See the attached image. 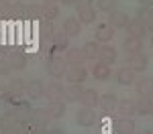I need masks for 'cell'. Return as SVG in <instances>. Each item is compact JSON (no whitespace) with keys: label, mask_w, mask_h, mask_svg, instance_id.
<instances>
[{"label":"cell","mask_w":153,"mask_h":134,"mask_svg":"<svg viewBox=\"0 0 153 134\" xmlns=\"http://www.w3.org/2000/svg\"><path fill=\"white\" fill-rule=\"evenodd\" d=\"M14 29H16V24H14V23H8V31H6V45H14V43H16Z\"/></svg>","instance_id":"1"},{"label":"cell","mask_w":153,"mask_h":134,"mask_svg":"<svg viewBox=\"0 0 153 134\" xmlns=\"http://www.w3.org/2000/svg\"><path fill=\"white\" fill-rule=\"evenodd\" d=\"M6 31H8V23L0 24V45H6Z\"/></svg>","instance_id":"2"}]
</instances>
